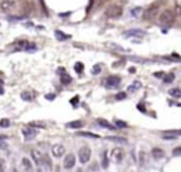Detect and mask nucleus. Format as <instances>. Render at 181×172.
<instances>
[{"mask_svg":"<svg viewBox=\"0 0 181 172\" xmlns=\"http://www.w3.org/2000/svg\"><path fill=\"white\" fill-rule=\"evenodd\" d=\"M4 171V164H3V161L0 159V172H3Z\"/></svg>","mask_w":181,"mask_h":172,"instance_id":"obj_41","label":"nucleus"},{"mask_svg":"<svg viewBox=\"0 0 181 172\" xmlns=\"http://www.w3.org/2000/svg\"><path fill=\"white\" fill-rule=\"evenodd\" d=\"M174 78H176L174 73H168L167 75H164V77H163V83H164V84H170V83H173V81H174Z\"/></svg>","mask_w":181,"mask_h":172,"instance_id":"obj_19","label":"nucleus"},{"mask_svg":"<svg viewBox=\"0 0 181 172\" xmlns=\"http://www.w3.org/2000/svg\"><path fill=\"white\" fill-rule=\"evenodd\" d=\"M126 98V92H119L116 94V100H125Z\"/></svg>","mask_w":181,"mask_h":172,"instance_id":"obj_35","label":"nucleus"},{"mask_svg":"<svg viewBox=\"0 0 181 172\" xmlns=\"http://www.w3.org/2000/svg\"><path fill=\"white\" fill-rule=\"evenodd\" d=\"M84 125V122L81 121V119H78V121H71V122L67 124V128H81Z\"/></svg>","mask_w":181,"mask_h":172,"instance_id":"obj_18","label":"nucleus"},{"mask_svg":"<svg viewBox=\"0 0 181 172\" xmlns=\"http://www.w3.org/2000/svg\"><path fill=\"white\" fill-rule=\"evenodd\" d=\"M78 101H79V97H74L72 100H71V104H72V105H76V102Z\"/></svg>","mask_w":181,"mask_h":172,"instance_id":"obj_39","label":"nucleus"},{"mask_svg":"<svg viewBox=\"0 0 181 172\" xmlns=\"http://www.w3.org/2000/svg\"><path fill=\"white\" fill-rule=\"evenodd\" d=\"M3 92H4V90H3V88H1V87H0V95H1V94H3Z\"/></svg>","mask_w":181,"mask_h":172,"instance_id":"obj_46","label":"nucleus"},{"mask_svg":"<svg viewBox=\"0 0 181 172\" xmlns=\"http://www.w3.org/2000/svg\"><path fill=\"white\" fill-rule=\"evenodd\" d=\"M71 14H72V11H68V13H59L58 16H59V17H62V19H65V17H69Z\"/></svg>","mask_w":181,"mask_h":172,"instance_id":"obj_36","label":"nucleus"},{"mask_svg":"<svg viewBox=\"0 0 181 172\" xmlns=\"http://www.w3.org/2000/svg\"><path fill=\"white\" fill-rule=\"evenodd\" d=\"M0 148H1V149H6V148H7V145H6L4 142H1V144H0Z\"/></svg>","mask_w":181,"mask_h":172,"instance_id":"obj_43","label":"nucleus"},{"mask_svg":"<svg viewBox=\"0 0 181 172\" xmlns=\"http://www.w3.org/2000/svg\"><path fill=\"white\" fill-rule=\"evenodd\" d=\"M22 98H23V100H26V101H31V100H33V97H31V94H30V92H23Z\"/></svg>","mask_w":181,"mask_h":172,"instance_id":"obj_32","label":"nucleus"},{"mask_svg":"<svg viewBox=\"0 0 181 172\" xmlns=\"http://www.w3.org/2000/svg\"><path fill=\"white\" fill-rule=\"evenodd\" d=\"M173 155L174 156H180L181 155V146H176V148L173 149Z\"/></svg>","mask_w":181,"mask_h":172,"instance_id":"obj_34","label":"nucleus"},{"mask_svg":"<svg viewBox=\"0 0 181 172\" xmlns=\"http://www.w3.org/2000/svg\"><path fill=\"white\" fill-rule=\"evenodd\" d=\"M24 50L28 51V53H33V51H36V50H37V46H36V44H33V43H27V46L24 47Z\"/></svg>","mask_w":181,"mask_h":172,"instance_id":"obj_24","label":"nucleus"},{"mask_svg":"<svg viewBox=\"0 0 181 172\" xmlns=\"http://www.w3.org/2000/svg\"><path fill=\"white\" fill-rule=\"evenodd\" d=\"M156 77H164V75H163V73H161V71H159V73H156Z\"/></svg>","mask_w":181,"mask_h":172,"instance_id":"obj_44","label":"nucleus"},{"mask_svg":"<svg viewBox=\"0 0 181 172\" xmlns=\"http://www.w3.org/2000/svg\"><path fill=\"white\" fill-rule=\"evenodd\" d=\"M13 172H17V171H13Z\"/></svg>","mask_w":181,"mask_h":172,"instance_id":"obj_47","label":"nucleus"},{"mask_svg":"<svg viewBox=\"0 0 181 172\" xmlns=\"http://www.w3.org/2000/svg\"><path fill=\"white\" fill-rule=\"evenodd\" d=\"M157 7H159V5H154V6H151L149 10H146V13H144V19H151V17L156 14Z\"/></svg>","mask_w":181,"mask_h":172,"instance_id":"obj_16","label":"nucleus"},{"mask_svg":"<svg viewBox=\"0 0 181 172\" xmlns=\"http://www.w3.org/2000/svg\"><path fill=\"white\" fill-rule=\"evenodd\" d=\"M120 14H122V9L119 6H111L106 10V16L109 17H119Z\"/></svg>","mask_w":181,"mask_h":172,"instance_id":"obj_6","label":"nucleus"},{"mask_svg":"<svg viewBox=\"0 0 181 172\" xmlns=\"http://www.w3.org/2000/svg\"><path fill=\"white\" fill-rule=\"evenodd\" d=\"M10 125V121L7 118H3V119H0V127H3V128H7Z\"/></svg>","mask_w":181,"mask_h":172,"instance_id":"obj_31","label":"nucleus"},{"mask_svg":"<svg viewBox=\"0 0 181 172\" xmlns=\"http://www.w3.org/2000/svg\"><path fill=\"white\" fill-rule=\"evenodd\" d=\"M163 134H170V135H174L178 138V135H181V129H168V131H165Z\"/></svg>","mask_w":181,"mask_h":172,"instance_id":"obj_26","label":"nucleus"},{"mask_svg":"<svg viewBox=\"0 0 181 172\" xmlns=\"http://www.w3.org/2000/svg\"><path fill=\"white\" fill-rule=\"evenodd\" d=\"M22 168L24 172H31L33 171V165L28 158H23L22 159Z\"/></svg>","mask_w":181,"mask_h":172,"instance_id":"obj_13","label":"nucleus"},{"mask_svg":"<svg viewBox=\"0 0 181 172\" xmlns=\"http://www.w3.org/2000/svg\"><path fill=\"white\" fill-rule=\"evenodd\" d=\"M58 74H59V75L65 74V70H64V68H62V67H59V68H58Z\"/></svg>","mask_w":181,"mask_h":172,"instance_id":"obj_42","label":"nucleus"},{"mask_svg":"<svg viewBox=\"0 0 181 172\" xmlns=\"http://www.w3.org/2000/svg\"><path fill=\"white\" fill-rule=\"evenodd\" d=\"M79 137H86V138H99V135L98 134H93V132H85V131H81L78 132Z\"/></svg>","mask_w":181,"mask_h":172,"instance_id":"obj_21","label":"nucleus"},{"mask_svg":"<svg viewBox=\"0 0 181 172\" xmlns=\"http://www.w3.org/2000/svg\"><path fill=\"white\" fill-rule=\"evenodd\" d=\"M78 158H79L81 164H86L90 159V149L88 146H82L78 152Z\"/></svg>","mask_w":181,"mask_h":172,"instance_id":"obj_2","label":"nucleus"},{"mask_svg":"<svg viewBox=\"0 0 181 172\" xmlns=\"http://www.w3.org/2000/svg\"><path fill=\"white\" fill-rule=\"evenodd\" d=\"M74 167H75V156L72 154H68L64 159V168L65 169H71Z\"/></svg>","mask_w":181,"mask_h":172,"instance_id":"obj_7","label":"nucleus"},{"mask_svg":"<svg viewBox=\"0 0 181 172\" xmlns=\"http://www.w3.org/2000/svg\"><path fill=\"white\" fill-rule=\"evenodd\" d=\"M173 98H181V88H171L170 91H168Z\"/></svg>","mask_w":181,"mask_h":172,"instance_id":"obj_20","label":"nucleus"},{"mask_svg":"<svg viewBox=\"0 0 181 172\" xmlns=\"http://www.w3.org/2000/svg\"><path fill=\"white\" fill-rule=\"evenodd\" d=\"M147 33L143 32V30H139V29H132V30H126V32L123 33V36L125 37H139V38H142L144 37Z\"/></svg>","mask_w":181,"mask_h":172,"instance_id":"obj_4","label":"nucleus"},{"mask_svg":"<svg viewBox=\"0 0 181 172\" xmlns=\"http://www.w3.org/2000/svg\"><path fill=\"white\" fill-rule=\"evenodd\" d=\"M112 159H115L116 162H122L123 156H125V154H123V151L120 149V148H115V149L112 151Z\"/></svg>","mask_w":181,"mask_h":172,"instance_id":"obj_9","label":"nucleus"},{"mask_svg":"<svg viewBox=\"0 0 181 172\" xmlns=\"http://www.w3.org/2000/svg\"><path fill=\"white\" fill-rule=\"evenodd\" d=\"M140 87H142V83H140V81H134V83H132V84L128 87V91L129 92H134V91H137Z\"/></svg>","mask_w":181,"mask_h":172,"instance_id":"obj_17","label":"nucleus"},{"mask_svg":"<svg viewBox=\"0 0 181 172\" xmlns=\"http://www.w3.org/2000/svg\"><path fill=\"white\" fill-rule=\"evenodd\" d=\"M176 20V14H174V11L173 10H164L161 14H160V22L165 24V26H170L173 24Z\"/></svg>","mask_w":181,"mask_h":172,"instance_id":"obj_1","label":"nucleus"},{"mask_svg":"<svg viewBox=\"0 0 181 172\" xmlns=\"http://www.w3.org/2000/svg\"><path fill=\"white\" fill-rule=\"evenodd\" d=\"M96 122L99 124L101 127H103V128H108V129H116V127L115 125H112L111 122H108L106 119H103V118H98V121Z\"/></svg>","mask_w":181,"mask_h":172,"instance_id":"obj_15","label":"nucleus"},{"mask_svg":"<svg viewBox=\"0 0 181 172\" xmlns=\"http://www.w3.org/2000/svg\"><path fill=\"white\" fill-rule=\"evenodd\" d=\"M30 125H33V127H41V128H43V127H45V125H44V124H41V122H31Z\"/></svg>","mask_w":181,"mask_h":172,"instance_id":"obj_38","label":"nucleus"},{"mask_svg":"<svg viewBox=\"0 0 181 172\" xmlns=\"http://www.w3.org/2000/svg\"><path fill=\"white\" fill-rule=\"evenodd\" d=\"M31 156H33V159L36 161V164H41L43 159H44V155L38 149H33L31 151Z\"/></svg>","mask_w":181,"mask_h":172,"instance_id":"obj_11","label":"nucleus"},{"mask_svg":"<svg viewBox=\"0 0 181 172\" xmlns=\"http://www.w3.org/2000/svg\"><path fill=\"white\" fill-rule=\"evenodd\" d=\"M22 134L24 135V138H26V140H33V138L37 135V129L31 128V127H27V128L22 129Z\"/></svg>","mask_w":181,"mask_h":172,"instance_id":"obj_5","label":"nucleus"},{"mask_svg":"<svg viewBox=\"0 0 181 172\" xmlns=\"http://www.w3.org/2000/svg\"><path fill=\"white\" fill-rule=\"evenodd\" d=\"M119 84H120V77L119 75H109L105 80V86L108 88H116Z\"/></svg>","mask_w":181,"mask_h":172,"instance_id":"obj_3","label":"nucleus"},{"mask_svg":"<svg viewBox=\"0 0 181 172\" xmlns=\"http://www.w3.org/2000/svg\"><path fill=\"white\" fill-rule=\"evenodd\" d=\"M115 127H117V128H126V127H128V124L125 122V121L116 119V121H115Z\"/></svg>","mask_w":181,"mask_h":172,"instance_id":"obj_29","label":"nucleus"},{"mask_svg":"<svg viewBox=\"0 0 181 172\" xmlns=\"http://www.w3.org/2000/svg\"><path fill=\"white\" fill-rule=\"evenodd\" d=\"M71 81H72V78H71V77H69V75L67 74V73L61 75V84H64V86H67V84H69Z\"/></svg>","mask_w":181,"mask_h":172,"instance_id":"obj_22","label":"nucleus"},{"mask_svg":"<svg viewBox=\"0 0 181 172\" xmlns=\"http://www.w3.org/2000/svg\"><path fill=\"white\" fill-rule=\"evenodd\" d=\"M140 164L144 165V152H140Z\"/></svg>","mask_w":181,"mask_h":172,"instance_id":"obj_40","label":"nucleus"},{"mask_svg":"<svg viewBox=\"0 0 181 172\" xmlns=\"http://www.w3.org/2000/svg\"><path fill=\"white\" fill-rule=\"evenodd\" d=\"M74 68H75V71L79 74V73H82V71H84V64H82V63H76V64L74 65Z\"/></svg>","mask_w":181,"mask_h":172,"instance_id":"obj_30","label":"nucleus"},{"mask_svg":"<svg viewBox=\"0 0 181 172\" xmlns=\"http://www.w3.org/2000/svg\"><path fill=\"white\" fill-rule=\"evenodd\" d=\"M151 156L159 161L161 158H164V151L161 149V148H153V149H151Z\"/></svg>","mask_w":181,"mask_h":172,"instance_id":"obj_12","label":"nucleus"},{"mask_svg":"<svg viewBox=\"0 0 181 172\" xmlns=\"http://www.w3.org/2000/svg\"><path fill=\"white\" fill-rule=\"evenodd\" d=\"M102 167H103V168L109 167V159H108L106 152H103V154H102Z\"/></svg>","mask_w":181,"mask_h":172,"instance_id":"obj_25","label":"nucleus"},{"mask_svg":"<svg viewBox=\"0 0 181 172\" xmlns=\"http://www.w3.org/2000/svg\"><path fill=\"white\" fill-rule=\"evenodd\" d=\"M108 140L115 141V142H122V144H126V142H128L126 138H120V137H108Z\"/></svg>","mask_w":181,"mask_h":172,"instance_id":"obj_23","label":"nucleus"},{"mask_svg":"<svg viewBox=\"0 0 181 172\" xmlns=\"http://www.w3.org/2000/svg\"><path fill=\"white\" fill-rule=\"evenodd\" d=\"M14 7V0H3L1 3H0V9H1V11H10L11 9Z\"/></svg>","mask_w":181,"mask_h":172,"instance_id":"obj_8","label":"nucleus"},{"mask_svg":"<svg viewBox=\"0 0 181 172\" xmlns=\"http://www.w3.org/2000/svg\"><path fill=\"white\" fill-rule=\"evenodd\" d=\"M47 98H48V100H54V94H48Z\"/></svg>","mask_w":181,"mask_h":172,"instance_id":"obj_45","label":"nucleus"},{"mask_svg":"<svg viewBox=\"0 0 181 172\" xmlns=\"http://www.w3.org/2000/svg\"><path fill=\"white\" fill-rule=\"evenodd\" d=\"M101 71H102V64H95L93 65V68H92V74L98 75Z\"/></svg>","mask_w":181,"mask_h":172,"instance_id":"obj_28","label":"nucleus"},{"mask_svg":"<svg viewBox=\"0 0 181 172\" xmlns=\"http://www.w3.org/2000/svg\"><path fill=\"white\" fill-rule=\"evenodd\" d=\"M137 110L139 111H142V113H146V108H144L143 104H137Z\"/></svg>","mask_w":181,"mask_h":172,"instance_id":"obj_37","label":"nucleus"},{"mask_svg":"<svg viewBox=\"0 0 181 172\" xmlns=\"http://www.w3.org/2000/svg\"><path fill=\"white\" fill-rule=\"evenodd\" d=\"M55 37H57V40H59V41H65V40H69L71 38V36L69 34H65V33H62L61 30H55Z\"/></svg>","mask_w":181,"mask_h":172,"instance_id":"obj_14","label":"nucleus"},{"mask_svg":"<svg viewBox=\"0 0 181 172\" xmlns=\"http://www.w3.org/2000/svg\"><path fill=\"white\" fill-rule=\"evenodd\" d=\"M163 140H167V141H171V140H177V137H174V135H170V134H163V137H161Z\"/></svg>","mask_w":181,"mask_h":172,"instance_id":"obj_33","label":"nucleus"},{"mask_svg":"<svg viewBox=\"0 0 181 172\" xmlns=\"http://www.w3.org/2000/svg\"><path fill=\"white\" fill-rule=\"evenodd\" d=\"M64 154H65L64 145H59V144H57V145L53 146V155L55 156V158H59V156H62Z\"/></svg>","mask_w":181,"mask_h":172,"instance_id":"obj_10","label":"nucleus"},{"mask_svg":"<svg viewBox=\"0 0 181 172\" xmlns=\"http://www.w3.org/2000/svg\"><path fill=\"white\" fill-rule=\"evenodd\" d=\"M140 13H142V7H134V9L130 10V14H132L133 17H139Z\"/></svg>","mask_w":181,"mask_h":172,"instance_id":"obj_27","label":"nucleus"}]
</instances>
